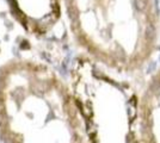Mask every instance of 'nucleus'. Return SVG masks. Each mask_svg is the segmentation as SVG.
<instances>
[{
	"label": "nucleus",
	"instance_id": "obj_1",
	"mask_svg": "<svg viewBox=\"0 0 160 143\" xmlns=\"http://www.w3.org/2000/svg\"><path fill=\"white\" fill-rule=\"evenodd\" d=\"M0 113L7 143H73L68 102L47 72L29 67L8 72Z\"/></svg>",
	"mask_w": 160,
	"mask_h": 143
}]
</instances>
